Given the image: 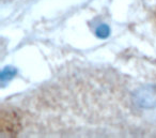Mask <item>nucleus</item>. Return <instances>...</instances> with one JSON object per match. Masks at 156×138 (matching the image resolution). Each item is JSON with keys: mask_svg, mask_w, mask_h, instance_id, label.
I'll return each instance as SVG.
<instances>
[{"mask_svg": "<svg viewBox=\"0 0 156 138\" xmlns=\"http://www.w3.org/2000/svg\"><path fill=\"white\" fill-rule=\"evenodd\" d=\"M134 102L137 106L144 109L156 107V86L150 85L140 88L134 94Z\"/></svg>", "mask_w": 156, "mask_h": 138, "instance_id": "nucleus-1", "label": "nucleus"}, {"mask_svg": "<svg viewBox=\"0 0 156 138\" xmlns=\"http://www.w3.org/2000/svg\"><path fill=\"white\" fill-rule=\"evenodd\" d=\"M95 34L98 35L100 39H106V38H108L109 34H110V29H109V27L107 26L106 24H102L98 27V29H96V31H95Z\"/></svg>", "mask_w": 156, "mask_h": 138, "instance_id": "nucleus-3", "label": "nucleus"}, {"mask_svg": "<svg viewBox=\"0 0 156 138\" xmlns=\"http://www.w3.org/2000/svg\"><path fill=\"white\" fill-rule=\"evenodd\" d=\"M16 73H17V71H16L15 67H5V69L2 70V72H1V75H0V79H1L2 85H5V82H10V80L16 75Z\"/></svg>", "mask_w": 156, "mask_h": 138, "instance_id": "nucleus-2", "label": "nucleus"}]
</instances>
